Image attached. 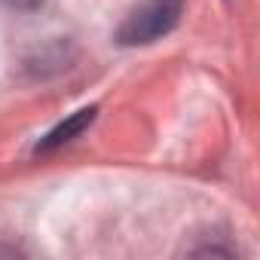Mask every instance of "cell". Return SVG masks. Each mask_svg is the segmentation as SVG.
<instances>
[{"mask_svg": "<svg viewBox=\"0 0 260 260\" xmlns=\"http://www.w3.org/2000/svg\"><path fill=\"white\" fill-rule=\"evenodd\" d=\"M95 119V107H86V110H77L68 122H61L55 132H49L46 135V141H40V147L37 150H52V147H58V144H64V141H71L74 135H80L83 128L89 125Z\"/></svg>", "mask_w": 260, "mask_h": 260, "instance_id": "cell-2", "label": "cell"}, {"mask_svg": "<svg viewBox=\"0 0 260 260\" xmlns=\"http://www.w3.org/2000/svg\"><path fill=\"white\" fill-rule=\"evenodd\" d=\"M184 4L187 0H144L141 7H135L125 16V22L116 31V40L122 46H144L166 37L178 25Z\"/></svg>", "mask_w": 260, "mask_h": 260, "instance_id": "cell-1", "label": "cell"}, {"mask_svg": "<svg viewBox=\"0 0 260 260\" xmlns=\"http://www.w3.org/2000/svg\"><path fill=\"white\" fill-rule=\"evenodd\" d=\"M10 10H19V13H31V10H40L46 0H4Z\"/></svg>", "mask_w": 260, "mask_h": 260, "instance_id": "cell-3", "label": "cell"}]
</instances>
